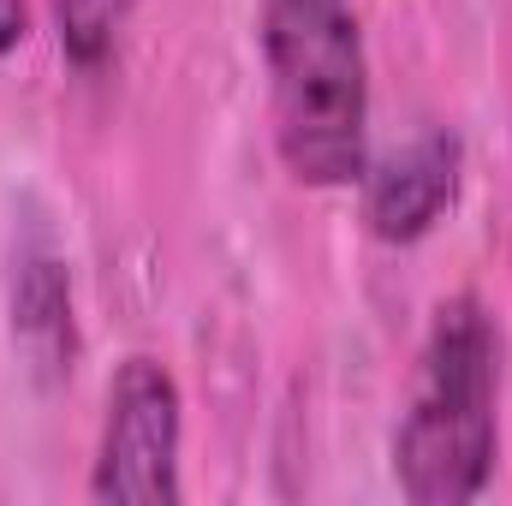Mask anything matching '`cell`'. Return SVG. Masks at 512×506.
<instances>
[{
  "instance_id": "7",
  "label": "cell",
  "mask_w": 512,
  "mask_h": 506,
  "mask_svg": "<svg viewBox=\"0 0 512 506\" xmlns=\"http://www.w3.org/2000/svg\"><path fill=\"white\" fill-rule=\"evenodd\" d=\"M30 36V0H0V54H18Z\"/></svg>"
},
{
  "instance_id": "5",
  "label": "cell",
  "mask_w": 512,
  "mask_h": 506,
  "mask_svg": "<svg viewBox=\"0 0 512 506\" xmlns=\"http://www.w3.org/2000/svg\"><path fill=\"white\" fill-rule=\"evenodd\" d=\"M12 346L36 387H60L78 364V310L72 268L48 245H18L12 256Z\"/></svg>"
},
{
  "instance_id": "6",
  "label": "cell",
  "mask_w": 512,
  "mask_h": 506,
  "mask_svg": "<svg viewBox=\"0 0 512 506\" xmlns=\"http://www.w3.org/2000/svg\"><path fill=\"white\" fill-rule=\"evenodd\" d=\"M48 12H54L60 54L78 72H108L120 60V42H126V24H131V0H48Z\"/></svg>"
},
{
  "instance_id": "1",
  "label": "cell",
  "mask_w": 512,
  "mask_h": 506,
  "mask_svg": "<svg viewBox=\"0 0 512 506\" xmlns=\"http://www.w3.org/2000/svg\"><path fill=\"white\" fill-rule=\"evenodd\" d=\"M262 66L280 167L340 191L370 167V54L358 0H262Z\"/></svg>"
},
{
  "instance_id": "3",
  "label": "cell",
  "mask_w": 512,
  "mask_h": 506,
  "mask_svg": "<svg viewBox=\"0 0 512 506\" xmlns=\"http://www.w3.org/2000/svg\"><path fill=\"white\" fill-rule=\"evenodd\" d=\"M179 447H185V399L161 358H126L108 387L102 441L90 465V501L108 506H173L179 483Z\"/></svg>"
},
{
  "instance_id": "4",
  "label": "cell",
  "mask_w": 512,
  "mask_h": 506,
  "mask_svg": "<svg viewBox=\"0 0 512 506\" xmlns=\"http://www.w3.org/2000/svg\"><path fill=\"white\" fill-rule=\"evenodd\" d=\"M465 143L447 126L405 137L393 155L364 167V227L382 245H417L441 227V215L459 203Z\"/></svg>"
},
{
  "instance_id": "2",
  "label": "cell",
  "mask_w": 512,
  "mask_h": 506,
  "mask_svg": "<svg viewBox=\"0 0 512 506\" xmlns=\"http://www.w3.org/2000/svg\"><path fill=\"white\" fill-rule=\"evenodd\" d=\"M501 453V334L483 298L435 310L393 429V483L411 506H465L495 483Z\"/></svg>"
}]
</instances>
